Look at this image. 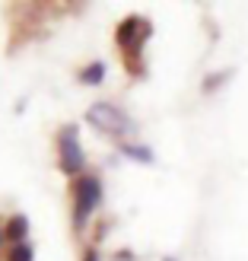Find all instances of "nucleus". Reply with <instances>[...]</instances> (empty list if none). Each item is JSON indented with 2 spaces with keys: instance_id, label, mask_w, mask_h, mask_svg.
Returning a JSON list of instances; mask_svg holds the SVG:
<instances>
[{
  "instance_id": "obj_8",
  "label": "nucleus",
  "mask_w": 248,
  "mask_h": 261,
  "mask_svg": "<svg viewBox=\"0 0 248 261\" xmlns=\"http://www.w3.org/2000/svg\"><path fill=\"white\" fill-rule=\"evenodd\" d=\"M7 261H32V245H10V255Z\"/></svg>"
},
{
  "instance_id": "obj_2",
  "label": "nucleus",
  "mask_w": 248,
  "mask_h": 261,
  "mask_svg": "<svg viewBox=\"0 0 248 261\" xmlns=\"http://www.w3.org/2000/svg\"><path fill=\"white\" fill-rule=\"evenodd\" d=\"M86 121L93 124L96 130L112 134V137H121V134H127V130H130V118H127L118 106H112V102H96V106H89Z\"/></svg>"
},
{
  "instance_id": "obj_5",
  "label": "nucleus",
  "mask_w": 248,
  "mask_h": 261,
  "mask_svg": "<svg viewBox=\"0 0 248 261\" xmlns=\"http://www.w3.org/2000/svg\"><path fill=\"white\" fill-rule=\"evenodd\" d=\"M25 232H29V220H25V217H13V220H7V229H4L7 242H13V245H22Z\"/></svg>"
},
{
  "instance_id": "obj_9",
  "label": "nucleus",
  "mask_w": 248,
  "mask_h": 261,
  "mask_svg": "<svg viewBox=\"0 0 248 261\" xmlns=\"http://www.w3.org/2000/svg\"><path fill=\"white\" fill-rule=\"evenodd\" d=\"M226 76H229V73H216V76H210V80H207V83H204V89H207V93H210V89H213L216 83H223V80H226Z\"/></svg>"
},
{
  "instance_id": "obj_10",
  "label": "nucleus",
  "mask_w": 248,
  "mask_h": 261,
  "mask_svg": "<svg viewBox=\"0 0 248 261\" xmlns=\"http://www.w3.org/2000/svg\"><path fill=\"white\" fill-rule=\"evenodd\" d=\"M86 261H99V252H96V249H89V252H86Z\"/></svg>"
},
{
  "instance_id": "obj_3",
  "label": "nucleus",
  "mask_w": 248,
  "mask_h": 261,
  "mask_svg": "<svg viewBox=\"0 0 248 261\" xmlns=\"http://www.w3.org/2000/svg\"><path fill=\"white\" fill-rule=\"evenodd\" d=\"M73 194H76V204H73V226L83 229L86 220H89V214H93L96 207H99V201H102V181H99L96 175H83L80 181H76Z\"/></svg>"
},
{
  "instance_id": "obj_6",
  "label": "nucleus",
  "mask_w": 248,
  "mask_h": 261,
  "mask_svg": "<svg viewBox=\"0 0 248 261\" xmlns=\"http://www.w3.org/2000/svg\"><path fill=\"white\" fill-rule=\"evenodd\" d=\"M102 76H105V64L96 61V64H89L86 70H80V83H86V86H99Z\"/></svg>"
},
{
  "instance_id": "obj_7",
  "label": "nucleus",
  "mask_w": 248,
  "mask_h": 261,
  "mask_svg": "<svg viewBox=\"0 0 248 261\" xmlns=\"http://www.w3.org/2000/svg\"><path fill=\"white\" fill-rule=\"evenodd\" d=\"M121 153L130 156V160H137V163H153V150L140 147V143H121Z\"/></svg>"
},
{
  "instance_id": "obj_1",
  "label": "nucleus",
  "mask_w": 248,
  "mask_h": 261,
  "mask_svg": "<svg viewBox=\"0 0 248 261\" xmlns=\"http://www.w3.org/2000/svg\"><path fill=\"white\" fill-rule=\"evenodd\" d=\"M153 35V25L143 19V16H127L121 25H118V32H115V38H118V45L124 48V55H127V64H130V70H134V58L143 51V42Z\"/></svg>"
},
{
  "instance_id": "obj_4",
  "label": "nucleus",
  "mask_w": 248,
  "mask_h": 261,
  "mask_svg": "<svg viewBox=\"0 0 248 261\" xmlns=\"http://www.w3.org/2000/svg\"><path fill=\"white\" fill-rule=\"evenodd\" d=\"M58 150H61V169L67 175H80L83 172V150L76 143V127H64L58 137Z\"/></svg>"
},
{
  "instance_id": "obj_11",
  "label": "nucleus",
  "mask_w": 248,
  "mask_h": 261,
  "mask_svg": "<svg viewBox=\"0 0 248 261\" xmlns=\"http://www.w3.org/2000/svg\"><path fill=\"white\" fill-rule=\"evenodd\" d=\"M4 239H7V236H4V229H0V245H4Z\"/></svg>"
},
{
  "instance_id": "obj_12",
  "label": "nucleus",
  "mask_w": 248,
  "mask_h": 261,
  "mask_svg": "<svg viewBox=\"0 0 248 261\" xmlns=\"http://www.w3.org/2000/svg\"><path fill=\"white\" fill-rule=\"evenodd\" d=\"M162 261H175V258H162Z\"/></svg>"
}]
</instances>
